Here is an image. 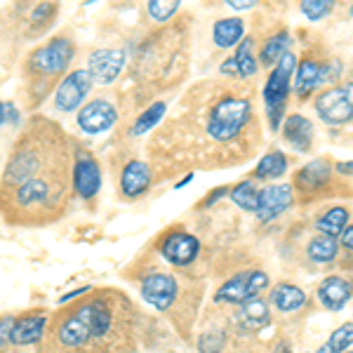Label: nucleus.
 Wrapping results in <instances>:
<instances>
[{
	"label": "nucleus",
	"instance_id": "nucleus-1",
	"mask_svg": "<svg viewBox=\"0 0 353 353\" xmlns=\"http://www.w3.org/2000/svg\"><path fill=\"white\" fill-rule=\"evenodd\" d=\"M73 144L61 125L33 116L17 137L0 176V214L12 226H48L73 201Z\"/></svg>",
	"mask_w": 353,
	"mask_h": 353
},
{
	"label": "nucleus",
	"instance_id": "nucleus-2",
	"mask_svg": "<svg viewBox=\"0 0 353 353\" xmlns=\"http://www.w3.org/2000/svg\"><path fill=\"white\" fill-rule=\"evenodd\" d=\"M125 299L116 292H99L76 301L52 323L50 344L54 353H101L113 349V334L121 327Z\"/></svg>",
	"mask_w": 353,
	"mask_h": 353
},
{
	"label": "nucleus",
	"instance_id": "nucleus-3",
	"mask_svg": "<svg viewBox=\"0 0 353 353\" xmlns=\"http://www.w3.org/2000/svg\"><path fill=\"white\" fill-rule=\"evenodd\" d=\"M76 57V43L68 36H57L26 57L24 78L31 106H41L50 94H54L57 83L68 73Z\"/></svg>",
	"mask_w": 353,
	"mask_h": 353
},
{
	"label": "nucleus",
	"instance_id": "nucleus-4",
	"mask_svg": "<svg viewBox=\"0 0 353 353\" xmlns=\"http://www.w3.org/2000/svg\"><path fill=\"white\" fill-rule=\"evenodd\" d=\"M250 118H252V101L248 97L224 94L208 113L205 134L217 144H229L243 132Z\"/></svg>",
	"mask_w": 353,
	"mask_h": 353
},
{
	"label": "nucleus",
	"instance_id": "nucleus-5",
	"mask_svg": "<svg viewBox=\"0 0 353 353\" xmlns=\"http://www.w3.org/2000/svg\"><path fill=\"white\" fill-rule=\"evenodd\" d=\"M294 68H297V57L288 52L273 66L271 76L266 78L264 85V106H266V118H269V128L273 132H278L283 125V113H285V104L290 90H292V76Z\"/></svg>",
	"mask_w": 353,
	"mask_h": 353
},
{
	"label": "nucleus",
	"instance_id": "nucleus-6",
	"mask_svg": "<svg viewBox=\"0 0 353 353\" xmlns=\"http://www.w3.org/2000/svg\"><path fill=\"white\" fill-rule=\"evenodd\" d=\"M71 186L81 201L92 203L101 191V165L97 156L83 144H73V168H71Z\"/></svg>",
	"mask_w": 353,
	"mask_h": 353
},
{
	"label": "nucleus",
	"instance_id": "nucleus-7",
	"mask_svg": "<svg viewBox=\"0 0 353 353\" xmlns=\"http://www.w3.org/2000/svg\"><path fill=\"white\" fill-rule=\"evenodd\" d=\"M266 288H269V276L259 269H250V271L236 273L233 278H229V281L217 290L214 301H217V304L241 306L250 299H257Z\"/></svg>",
	"mask_w": 353,
	"mask_h": 353
},
{
	"label": "nucleus",
	"instance_id": "nucleus-8",
	"mask_svg": "<svg viewBox=\"0 0 353 353\" xmlns=\"http://www.w3.org/2000/svg\"><path fill=\"white\" fill-rule=\"evenodd\" d=\"M92 76L88 73V68H76L68 71L61 83L57 85L52 94V106L57 113H78L81 106L88 101V94L92 90Z\"/></svg>",
	"mask_w": 353,
	"mask_h": 353
},
{
	"label": "nucleus",
	"instance_id": "nucleus-9",
	"mask_svg": "<svg viewBox=\"0 0 353 353\" xmlns=\"http://www.w3.org/2000/svg\"><path fill=\"white\" fill-rule=\"evenodd\" d=\"M76 123L78 130L85 134H104L109 132L113 125L118 123V106L116 101L109 99L106 94L94 97V99H88L81 106V111L76 113Z\"/></svg>",
	"mask_w": 353,
	"mask_h": 353
},
{
	"label": "nucleus",
	"instance_id": "nucleus-10",
	"mask_svg": "<svg viewBox=\"0 0 353 353\" xmlns=\"http://www.w3.org/2000/svg\"><path fill=\"white\" fill-rule=\"evenodd\" d=\"M316 111L323 123L346 125L353 121V83L334 85L321 92L316 99Z\"/></svg>",
	"mask_w": 353,
	"mask_h": 353
},
{
	"label": "nucleus",
	"instance_id": "nucleus-11",
	"mask_svg": "<svg viewBox=\"0 0 353 353\" xmlns=\"http://www.w3.org/2000/svg\"><path fill=\"white\" fill-rule=\"evenodd\" d=\"M139 292L141 299L156 311H170L174 306L176 297H179V283L172 273H165V271H153L149 276L141 278L139 283Z\"/></svg>",
	"mask_w": 353,
	"mask_h": 353
},
{
	"label": "nucleus",
	"instance_id": "nucleus-12",
	"mask_svg": "<svg viewBox=\"0 0 353 353\" xmlns=\"http://www.w3.org/2000/svg\"><path fill=\"white\" fill-rule=\"evenodd\" d=\"M158 252L172 266H189L201 254V241L189 231H168L158 243Z\"/></svg>",
	"mask_w": 353,
	"mask_h": 353
},
{
	"label": "nucleus",
	"instance_id": "nucleus-13",
	"mask_svg": "<svg viewBox=\"0 0 353 353\" xmlns=\"http://www.w3.org/2000/svg\"><path fill=\"white\" fill-rule=\"evenodd\" d=\"M128 64V54L121 48H101L94 50L88 57V73L92 76L94 83L111 85L121 78L123 68Z\"/></svg>",
	"mask_w": 353,
	"mask_h": 353
},
{
	"label": "nucleus",
	"instance_id": "nucleus-14",
	"mask_svg": "<svg viewBox=\"0 0 353 353\" xmlns=\"http://www.w3.org/2000/svg\"><path fill=\"white\" fill-rule=\"evenodd\" d=\"M294 203V191L290 184H271L259 189V203H257V219L259 221H273L288 212Z\"/></svg>",
	"mask_w": 353,
	"mask_h": 353
},
{
	"label": "nucleus",
	"instance_id": "nucleus-15",
	"mask_svg": "<svg viewBox=\"0 0 353 353\" xmlns=\"http://www.w3.org/2000/svg\"><path fill=\"white\" fill-rule=\"evenodd\" d=\"M151 184H153V170L146 161L132 158V161H128L123 165L118 186H121V193L128 201H137V198L146 196Z\"/></svg>",
	"mask_w": 353,
	"mask_h": 353
},
{
	"label": "nucleus",
	"instance_id": "nucleus-16",
	"mask_svg": "<svg viewBox=\"0 0 353 353\" xmlns=\"http://www.w3.org/2000/svg\"><path fill=\"white\" fill-rule=\"evenodd\" d=\"M50 327V318L48 313H38V311H31V313H24L14 321V327H12V341L10 344L14 346H33L38 341H43L45 332Z\"/></svg>",
	"mask_w": 353,
	"mask_h": 353
},
{
	"label": "nucleus",
	"instance_id": "nucleus-17",
	"mask_svg": "<svg viewBox=\"0 0 353 353\" xmlns=\"http://www.w3.org/2000/svg\"><path fill=\"white\" fill-rule=\"evenodd\" d=\"M257 71H259V61L254 59L252 38H245V41L238 43L236 54L219 64L221 76H231V78H252L257 76Z\"/></svg>",
	"mask_w": 353,
	"mask_h": 353
},
{
	"label": "nucleus",
	"instance_id": "nucleus-18",
	"mask_svg": "<svg viewBox=\"0 0 353 353\" xmlns=\"http://www.w3.org/2000/svg\"><path fill=\"white\" fill-rule=\"evenodd\" d=\"M351 297H353V283H349L341 276H327L318 285V301L327 311H341Z\"/></svg>",
	"mask_w": 353,
	"mask_h": 353
},
{
	"label": "nucleus",
	"instance_id": "nucleus-19",
	"mask_svg": "<svg viewBox=\"0 0 353 353\" xmlns=\"http://www.w3.org/2000/svg\"><path fill=\"white\" fill-rule=\"evenodd\" d=\"M283 137L294 151H309L313 144V123L301 113H292L283 123Z\"/></svg>",
	"mask_w": 353,
	"mask_h": 353
},
{
	"label": "nucleus",
	"instance_id": "nucleus-20",
	"mask_svg": "<svg viewBox=\"0 0 353 353\" xmlns=\"http://www.w3.org/2000/svg\"><path fill=\"white\" fill-rule=\"evenodd\" d=\"M238 325L243 330H259L271 321V309L269 301H264L261 297L250 299L245 304L238 306V316H236Z\"/></svg>",
	"mask_w": 353,
	"mask_h": 353
},
{
	"label": "nucleus",
	"instance_id": "nucleus-21",
	"mask_svg": "<svg viewBox=\"0 0 353 353\" xmlns=\"http://www.w3.org/2000/svg\"><path fill=\"white\" fill-rule=\"evenodd\" d=\"M245 33V21L241 17H226V19L214 21L212 26V41L217 48H238V43L243 41Z\"/></svg>",
	"mask_w": 353,
	"mask_h": 353
},
{
	"label": "nucleus",
	"instance_id": "nucleus-22",
	"mask_svg": "<svg viewBox=\"0 0 353 353\" xmlns=\"http://www.w3.org/2000/svg\"><path fill=\"white\" fill-rule=\"evenodd\" d=\"M292 90L297 92L299 99L309 97L313 90L318 88L323 81H321V64L316 59H304L301 64H297L294 68V78H292Z\"/></svg>",
	"mask_w": 353,
	"mask_h": 353
},
{
	"label": "nucleus",
	"instance_id": "nucleus-23",
	"mask_svg": "<svg viewBox=\"0 0 353 353\" xmlns=\"http://www.w3.org/2000/svg\"><path fill=\"white\" fill-rule=\"evenodd\" d=\"M330 174H332V165H330L325 158H318V161L306 163L304 168L297 172V184L304 191H316L321 186L327 184Z\"/></svg>",
	"mask_w": 353,
	"mask_h": 353
},
{
	"label": "nucleus",
	"instance_id": "nucleus-24",
	"mask_svg": "<svg viewBox=\"0 0 353 353\" xmlns=\"http://www.w3.org/2000/svg\"><path fill=\"white\" fill-rule=\"evenodd\" d=\"M269 304L276 306L278 311L283 313H292V311H299L301 306L306 304V292L292 283H281L271 290V301Z\"/></svg>",
	"mask_w": 353,
	"mask_h": 353
},
{
	"label": "nucleus",
	"instance_id": "nucleus-25",
	"mask_svg": "<svg viewBox=\"0 0 353 353\" xmlns=\"http://www.w3.org/2000/svg\"><path fill=\"white\" fill-rule=\"evenodd\" d=\"M165 113H168V104H165V101H153V104H149L139 116L134 118V123L130 125V134L132 137L149 134L151 130H156L158 125H161Z\"/></svg>",
	"mask_w": 353,
	"mask_h": 353
},
{
	"label": "nucleus",
	"instance_id": "nucleus-26",
	"mask_svg": "<svg viewBox=\"0 0 353 353\" xmlns=\"http://www.w3.org/2000/svg\"><path fill=\"white\" fill-rule=\"evenodd\" d=\"M346 226H349V210L341 208V205L330 208L327 212L316 221L318 233H321V236H327V238H334V241L341 238V233H344Z\"/></svg>",
	"mask_w": 353,
	"mask_h": 353
},
{
	"label": "nucleus",
	"instance_id": "nucleus-27",
	"mask_svg": "<svg viewBox=\"0 0 353 353\" xmlns=\"http://www.w3.org/2000/svg\"><path fill=\"white\" fill-rule=\"evenodd\" d=\"M290 33L288 31H278V33H273V36L269 38V41L264 43V48H261V52H259V64H264V66H276L278 61L283 59L288 52H290Z\"/></svg>",
	"mask_w": 353,
	"mask_h": 353
},
{
	"label": "nucleus",
	"instance_id": "nucleus-28",
	"mask_svg": "<svg viewBox=\"0 0 353 353\" xmlns=\"http://www.w3.org/2000/svg\"><path fill=\"white\" fill-rule=\"evenodd\" d=\"M288 170V158L283 151H269L264 158L257 163V168H254V176L257 179H278V176H283Z\"/></svg>",
	"mask_w": 353,
	"mask_h": 353
},
{
	"label": "nucleus",
	"instance_id": "nucleus-29",
	"mask_svg": "<svg viewBox=\"0 0 353 353\" xmlns=\"http://www.w3.org/2000/svg\"><path fill=\"white\" fill-rule=\"evenodd\" d=\"M339 252V245L334 238H327V236H321L318 233L316 238L309 243V248H306V254H309L311 261H316V264H330V261H334Z\"/></svg>",
	"mask_w": 353,
	"mask_h": 353
},
{
	"label": "nucleus",
	"instance_id": "nucleus-30",
	"mask_svg": "<svg viewBox=\"0 0 353 353\" xmlns=\"http://www.w3.org/2000/svg\"><path fill=\"white\" fill-rule=\"evenodd\" d=\"M353 346V321L344 323L334 330L327 337V341L323 344V349L318 351H306V353H346Z\"/></svg>",
	"mask_w": 353,
	"mask_h": 353
},
{
	"label": "nucleus",
	"instance_id": "nucleus-31",
	"mask_svg": "<svg viewBox=\"0 0 353 353\" xmlns=\"http://www.w3.org/2000/svg\"><path fill=\"white\" fill-rule=\"evenodd\" d=\"M231 201L238 205L245 212H257V203H259V189L252 184V181H241L233 189H229Z\"/></svg>",
	"mask_w": 353,
	"mask_h": 353
},
{
	"label": "nucleus",
	"instance_id": "nucleus-32",
	"mask_svg": "<svg viewBox=\"0 0 353 353\" xmlns=\"http://www.w3.org/2000/svg\"><path fill=\"white\" fill-rule=\"evenodd\" d=\"M181 3L179 0H172V3H165V0H151L149 5H146V12L156 24H165V21H170L172 17L179 12Z\"/></svg>",
	"mask_w": 353,
	"mask_h": 353
},
{
	"label": "nucleus",
	"instance_id": "nucleus-33",
	"mask_svg": "<svg viewBox=\"0 0 353 353\" xmlns=\"http://www.w3.org/2000/svg\"><path fill=\"white\" fill-rule=\"evenodd\" d=\"M332 8H334L332 0H304V3L299 5L301 14H304L306 19H311V21L325 19V17L332 12Z\"/></svg>",
	"mask_w": 353,
	"mask_h": 353
},
{
	"label": "nucleus",
	"instance_id": "nucleus-34",
	"mask_svg": "<svg viewBox=\"0 0 353 353\" xmlns=\"http://www.w3.org/2000/svg\"><path fill=\"white\" fill-rule=\"evenodd\" d=\"M57 12H59V8H57L54 3H38L36 8H33L31 17H28V21H31V24H36L38 28H43V26H48L50 21H52V17Z\"/></svg>",
	"mask_w": 353,
	"mask_h": 353
},
{
	"label": "nucleus",
	"instance_id": "nucleus-35",
	"mask_svg": "<svg viewBox=\"0 0 353 353\" xmlns=\"http://www.w3.org/2000/svg\"><path fill=\"white\" fill-rule=\"evenodd\" d=\"M224 341H226V334L219 332V330H214V332L203 334L201 341H198V349H201V353H221Z\"/></svg>",
	"mask_w": 353,
	"mask_h": 353
},
{
	"label": "nucleus",
	"instance_id": "nucleus-36",
	"mask_svg": "<svg viewBox=\"0 0 353 353\" xmlns=\"http://www.w3.org/2000/svg\"><path fill=\"white\" fill-rule=\"evenodd\" d=\"M341 71H344V66H341L339 59H332V61H327V64H321V81L323 83L339 81Z\"/></svg>",
	"mask_w": 353,
	"mask_h": 353
},
{
	"label": "nucleus",
	"instance_id": "nucleus-37",
	"mask_svg": "<svg viewBox=\"0 0 353 353\" xmlns=\"http://www.w3.org/2000/svg\"><path fill=\"white\" fill-rule=\"evenodd\" d=\"M14 316H5L0 318V349L3 346H8L10 341H12V327H14Z\"/></svg>",
	"mask_w": 353,
	"mask_h": 353
},
{
	"label": "nucleus",
	"instance_id": "nucleus-38",
	"mask_svg": "<svg viewBox=\"0 0 353 353\" xmlns=\"http://www.w3.org/2000/svg\"><path fill=\"white\" fill-rule=\"evenodd\" d=\"M92 292V285H81V288H76V290H71V292H66V294H61L59 297V304H68V301H73V299H81L85 297V294H90Z\"/></svg>",
	"mask_w": 353,
	"mask_h": 353
},
{
	"label": "nucleus",
	"instance_id": "nucleus-39",
	"mask_svg": "<svg viewBox=\"0 0 353 353\" xmlns=\"http://www.w3.org/2000/svg\"><path fill=\"white\" fill-rule=\"evenodd\" d=\"M226 193H229V186H219V189H214L212 196H210V198H205L203 205H208V208H210V205H214V203L219 201L221 196H226Z\"/></svg>",
	"mask_w": 353,
	"mask_h": 353
},
{
	"label": "nucleus",
	"instance_id": "nucleus-40",
	"mask_svg": "<svg viewBox=\"0 0 353 353\" xmlns=\"http://www.w3.org/2000/svg\"><path fill=\"white\" fill-rule=\"evenodd\" d=\"M341 245H344L346 250H351V252H353V224L346 226L344 233H341Z\"/></svg>",
	"mask_w": 353,
	"mask_h": 353
},
{
	"label": "nucleus",
	"instance_id": "nucleus-41",
	"mask_svg": "<svg viewBox=\"0 0 353 353\" xmlns=\"http://www.w3.org/2000/svg\"><path fill=\"white\" fill-rule=\"evenodd\" d=\"M229 8L231 10H252L254 0H229Z\"/></svg>",
	"mask_w": 353,
	"mask_h": 353
},
{
	"label": "nucleus",
	"instance_id": "nucleus-42",
	"mask_svg": "<svg viewBox=\"0 0 353 353\" xmlns=\"http://www.w3.org/2000/svg\"><path fill=\"white\" fill-rule=\"evenodd\" d=\"M337 172H339V174H353V161L339 163V165H337Z\"/></svg>",
	"mask_w": 353,
	"mask_h": 353
},
{
	"label": "nucleus",
	"instance_id": "nucleus-43",
	"mask_svg": "<svg viewBox=\"0 0 353 353\" xmlns=\"http://www.w3.org/2000/svg\"><path fill=\"white\" fill-rule=\"evenodd\" d=\"M191 181H193V174H186L184 179H179V181H176V184H174V189H181V186L191 184Z\"/></svg>",
	"mask_w": 353,
	"mask_h": 353
},
{
	"label": "nucleus",
	"instance_id": "nucleus-44",
	"mask_svg": "<svg viewBox=\"0 0 353 353\" xmlns=\"http://www.w3.org/2000/svg\"><path fill=\"white\" fill-rule=\"evenodd\" d=\"M273 353H290V346H288V341H281V344L276 346V351Z\"/></svg>",
	"mask_w": 353,
	"mask_h": 353
},
{
	"label": "nucleus",
	"instance_id": "nucleus-45",
	"mask_svg": "<svg viewBox=\"0 0 353 353\" xmlns=\"http://www.w3.org/2000/svg\"><path fill=\"white\" fill-rule=\"evenodd\" d=\"M8 123V118H5V101H0V128Z\"/></svg>",
	"mask_w": 353,
	"mask_h": 353
},
{
	"label": "nucleus",
	"instance_id": "nucleus-46",
	"mask_svg": "<svg viewBox=\"0 0 353 353\" xmlns=\"http://www.w3.org/2000/svg\"><path fill=\"white\" fill-rule=\"evenodd\" d=\"M349 12H351V17H353V5H351V10H349Z\"/></svg>",
	"mask_w": 353,
	"mask_h": 353
},
{
	"label": "nucleus",
	"instance_id": "nucleus-47",
	"mask_svg": "<svg viewBox=\"0 0 353 353\" xmlns=\"http://www.w3.org/2000/svg\"><path fill=\"white\" fill-rule=\"evenodd\" d=\"M346 353H353V351H346Z\"/></svg>",
	"mask_w": 353,
	"mask_h": 353
}]
</instances>
